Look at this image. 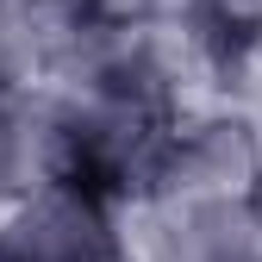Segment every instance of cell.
Segmentation results:
<instances>
[{
	"label": "cell",
	"mask_w": 262,
	"mask_h": 262,
	"mask_svg": "<svg viewBox=\"0 0 262 262\" xmlns=\"http://www.w3.org/2000/svg\"><path fill=\"white\" fill-rule=\"evenodd\" d=\"M162 262H262V219L231 206L225 193L181 200L175 231L162 237Z\"/></svg>",
	"instance_id": "3"
},
{
	"label": "cell",
	"mask_w": 262,
	"mask_h": 262,
	"mask_svg": "<svg viewBox=\"0 0 262 262\" xmlns=\"http://www.w3.org/2000/svg\"><path fill=\"white\" fill-rule=\"evenodd\" d=\"M69 175V144H62V106H44L19 94V81H0V193H38Z\"/></svg>",
	"instance_id": "2"
},
{
	"label": "cell",
	"mask_w": 262,
	"mask_h": 262,
	"mask_svg": "<svg viewBox=\"0 0 262 262\" xmlns=\"http://www.w3.org/2000/svg\"><path fill=\"white\" fill-rule=\"evenodd\" d=\"M0 262H131L106 187L62 175L0 219Z\"/></svg>",
	"instance_id": "1"
}]
</instances>
